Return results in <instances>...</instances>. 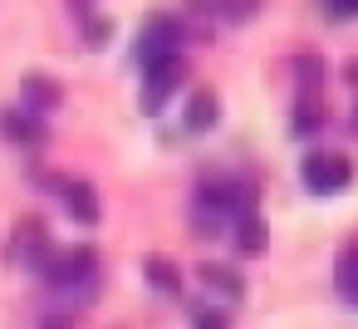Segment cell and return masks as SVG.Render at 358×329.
Here are the masks:
<instances>
[{
  "label": "cell",
  "instance_id": "3957f363",
  "mask_svg": "<svg viewBox=\"0 0 358 329\" xmlns=\"http://www.w3.org/2000/svg\"><path fill=\"white\" fill-rule=\"evenodd\" d=\"M187 20L182 15H152L143 30H138V40H133V64L138 69H152V64H162V59H177L182 50H187Z\"/></svg>",
  "mask_w": 358,
  "mask_h": 329
},
{
  "label": "cell",
  "instance_id": "5bb4252c",
  "mask_svg": "<svg viewBox=\"0 0 358 329\" xmlns=\"http://www.w3.org/2000/svg\"><path fill=\"white\" fill-rule=\"evenodd\" d=\"M324 123H329V108L319 104V99H294V108H289V133L294 138H319L324 133Z\"/></svg>",
  "mask_w": 358,
  "mask_h": 329
},
{
  "label": "cell",
  "instance_id": "d6986e66",
  "mask_svg": "<svg viewBox=\"0 0 358 329\" xmlns=\"http://www.w3.org/2000/svg\"><path fill=\"white\" fill-rule=\"evenodd\" d=\"M206 15H221V20H231V25H245V20L260 15V6H206Z\"/></svg>",
  "mask_w": 358,
  "mask_h": 329
},
{
  "label": "cell",
  "instance_id": "6da1fadb",
  "mask_svg": "<svg viewBox=\"0 0 358 329\" xmlns=\"http://www.w3.org/2000/svg\"><path fill=\"white\" fill-rule=\"evenodd\" d=\"M260 202V187L250 177H206L192 197V231L196 236H221L241 216H250Z\"/></svg>",
  "mask_w": 358,
  "mask_h": 329
},
{
  "label": "cell",
  "instance_id": "7c38bea8",
  "mask_svg": "<svg viewBox=\"0 0 358 329\" xmlns=\"http://www.w3.org/2000/svg\"><path fill=\"white\" fill-rule=\"evenodd\" d=\"M69 15H74V25H79V35H84L89 50H108V40H113V20H108L99 6H69Z\"/></svg>",
  "mask_w": 358,
  "mask_h": 329
},
{
  "label": "cell",
  "instance_id": "7a4b0ae2",
  "mask_svg": "<svg viewBox=\"0 0 358 329\" xmlns=\"http://www.w3.org/2000/svg\"><path fill=\"white\" fill-rule=\"evenodd\" d=\"M40 280L50 285V295L89 304L99 290V251L94 246H55V255L45 260Z\"/></svg>",
  "mask_w": 358,
  "mask_h": 329
},
{
  "label": "cell",
  "instance_id": "e0dca14e",
  "mask_svg": "<svg viewBox=\"0 0 358 329\" xmlns=\"http://www.w3.org/2000/svg\"><path fill=\"white\" fill-rule=\"evenodd\" d=\"M334 290L343 295V304L358 309V246H348V251L334 260Z\"/></svg>",
  "mask_w": 358,
  "mask_h": 329
},
{
  "label": "cell",
  "instance_id": "603a6c76",
  "mask_svg": "<svg viewBox=\"0 0 358 329\" xmlns=\"http://www.w3.org/2000/svg\"><path fill=\"white\" fill-rule=\"evenodd\" d=\"M353 133H358V104H353Z\"/></svg>",
  "mask_w": 358,
  "mask_h": 329
},
{
  "label": "cell",
  "instance_id": "8fae6325",
  "mask_svg": "<svg viewBox=\"0 0 358 329\" xmlns=\"http://www.w3.org/2000/svg\"><path fill=\"white\" fill-rule=\"evenodd\" d=\"M289 74H294V84H299V94H304V99H319V89L329 84V59H324V55H314V50H304V55H294V59H289Z\"/></svg>",
  "mask_w": 358,
  "mask_h": 329
},
{
  "label": "cell",
  "instance_id": "9c48e42d",
  "mask_svg": "<svg viewBox=\"0 0 358 329\" xmlns=\"http://www.w3.org/2000/svg\"><path fill=\"white\" fill-rule=\"evenodd\" d=\"M0 138L15 143V148H40L45 143V118L25 113L20 104L15 108H0Z\"/></svg>",
  "mask_w": 358,
  "mask_h": 329
},
{
  "label": "cell",
  "instance_id": "ba28073f",
  "mask_svg": "<svg viewBox=\"0 0 358 329\" xmlns=\"http://www.w3.org/2000/svg\"><path fill=\"white\" fill-rule=\"evenodd\" d=\"M59 104H64V84H59V79H50V74H40V69H30V74L20 79V108H25V113L45 118V113H55Z\"/></svg>",
  "mask_w": 358,
  "mask_h": 329
},
{
  "label": "cell",
  "instance_id": "7402d4cb",
  "mask_svg": "<svg viewBox=\"0 0 358 329\" xmlns=\"http://www.w3.org/2000/svg\"><path fill=\"white\" fill-rule=\"evenodd\" d=\"M40 329H74V324H69V319H64V314H50V319H45V324H40Z\"/></svg>",
  "mask_w": 358,
  "mask_h": 329
},
{
  "label": "cell",
  "instance_id": "4fadbf2b",
  "mask_svg": "<svg viewBox=\"0 0 358 329\" xmlns=\"http://www.w3.org/2000/svg\"><path fill=\"white\" fill-rule=\"evenodd\" d=\"M196 275H201V285H206L211 295H226V300H241V295H245V280H241V270H236V265L201 260V265H196Z\"/></svg>",
  "mask_w": 358,
  "mask_h": 329
},
{
  "label": "cell",
  "instance_id": "5b68a950",
  "mask_svg": "<svg viewBox=\"0 0 358 329\" xmlns=\"http://www.w3.org/2000/svg\"><path fill=\"white\" fill-rule=\"evenodd\" d=\"M40 182L59 192V202H64V211H69V216H74L79 226H99V216H103V206H99V192H94V182H84V177H55V172H45Z\"/></svg>",
  "mask_w": 358,
  "mask_h": 329
},
{
  "label": "cell",
  "instance_id": "ffe728a7",
  "mask_svg": "<svg viewBox=\"0 0 358 329\" xmlns=\"http://www.w3.org/2000/svg\"><path fill=\"white\" fill-rule=\"evenodd\" d=\"M324 15L338 20V25L343 20H358V0H324Z\"/></svg>",
  "mask_w": 358,
  "mask_h": 329
},
{
  "label": "cell",
  "instance_id": "52a82bcc",
  "mask_svg": "<svg viewBox=\"0 0 358 329\" xmlns=\"http://www.w3.org/2000/svg\"><path fill=\"white\" fill-rule=\"evenodd\" d=\"M50 255H55V241H50V231H45V221H40V216H25V221L15 226V236H10V260L40 275Z\"/></svg>",
  "mask_w": 358,
  "mask_h": 329
},
{
  "label": "cell",
  "instance_id": "44dd1931",
  "mask_svg": "<svg viewBox=\"0 0 358 329\" xmlns=\"http://www.w3.org/2000/svg\"><path fill=\"white\" fill-rule=\"evenodd\" d=\"M343 84H348V89H358V59H348V64H343Z\"/></svg>",
  "mask_w": 358,
  "mask_h": 329
},
{
  "label": "cell",
  "instance_id": "277c9868",
  "mask_svg": "<svg viewBox=\"0 0 358 329\" xmlns=\"http://www.w3.org/2000/svg\"><path fill=\"white\" fill-rule=\"evenodd\" d=\"M299 177H304V187H309L314 197H338V192H348V182H353V158H348V153L314 148V153H304Z\"/></svg>",
  "mask_w": 358,
  "mask_h": 329
},
{
  "label": "cell",
  "instance_id": "9a60e30c",
  "mask_svg": "<svg viewBox=\"0 0 358 329\" xmlns=\"http://www.w3.org/2000/svg\"><path fill=\"white\" fill-rule=\"evenodd\" d=\"M231 236H236V251H241V255H265V251H270V226H265L260 211L241 216V221L231 226Z\"/></svg>",
  "mask_w": 358,
  "mask_h": 329
},
{
  "label": "cell",
  "instance_id": "ac0fdd59",
  "mask_svg": "<svg viewBox=\"0 0 358 329\" xmlns=\"http://www.w3.org/2000/svg\"><path fill=\"white\" fill-rule=\"evenodd\" d=\"M192 329H231L226 304H192Z\"/></svg>",
  "mask_w": 358,
  "mask_h": 329
},
{
  "label": "cell",
  "instance_id": "30bf717a",
  "mask_svg": "<svg viewBox=\"0 0 358 329\" xmlns=\"http://www.w3.org/2000/svg\"><path fill=\"white\" fill-rule=\"evenodd\" d=\"M216 123H221V99L211 89H192V99L182 108V128L187 133H211Z\"/></svg>",
  "mask_w": 358,
  "mask_h": 329
},
{
  "label": "cell",
  "instance_id": "8992f818",
  "mask_svg": "<svg viewBox=\"0 0 358 329\" xmlns=\"http://www.w3.org/2000/svg\"><path fill=\"white\" fill-rule=\"evenodd\" d=\"M182 84H187V59H182V55H177V59H162V64H152V69H143V113H162L167 99H172Z\"/></svg>",
  "mask_w": 358,
  "mask_h": 329
},
{
  "label": "cell",
  "instance_id": "2e32d148",
  "mask_svg": "<svg viewBox=\"0 0 358 329\" xmlns=\"http://www.w3.org/2000/svg\"><path fill=\"white\" fill-rule=\"evenodd\" d=\"M143 280H148L157 295H167V300L182 295V270H177L167 255H148V260H143Z\"/></svg>",
  "mask_w": 358,
  "mask_h": 329
}]
</instances>
